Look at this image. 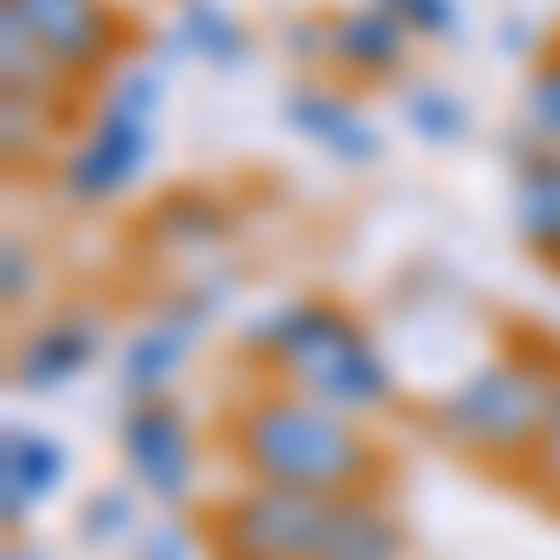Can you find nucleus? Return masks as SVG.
Wrapping results in <instances>:
<instances>
[{
  "label": "nucleus",
  "instance_id": "1",
  "mask_svg": "<svg viewBox=\"0 0 560 560\" xmlns=\"http://www.w3.org/2000/svg\"><path fill=\"white\" fill-rule=\"evenodd\" d=\"M240 456L261 486H284V493H345L351 478L366 471V433L351 427L337 404L300 396V404H261L247 433H240Z\"/></svg>",
  "mask_w": 560,
  "mask_h": 560
},
{
  "label": "nucleus",
  "instance_id": "2",
  "mask_svg": "<svg viewBox=\"0 0 560 560\" xmlns=\"http://www.w3.org/2000/svg\"><path fill=\"white\" fill-rule=\"evenodd\" d=\"M546 411H553V388L538 382L530 366L493 359V366H478L471 382L441 404V433H448L456 448L501 456V448H516V441H530V433L546 427Z\"/></svg>",
  "mask_w": 560,
  "mask_h": 560
},
{
  "label": "nucleus",
  "instance_id": "3",
  "mask_svg": "<svg viewBox=\"0 0 560 560\" xmlns=\"http://www.w3.org/2000/svg\"><path fill=\"white\" fill-rule=\"evenodd\" d=\"M142 90H150V83H142ZM142 90H135V97H142ZM135 97H120V105L97 120V142L68 165L75 195H113V187H128V179L142 173V158H150V120L135 113Z\"/></svg>",
  "mask_w": 560,
  "mask_h": 560
},
{
  "label": "nucleus",
  "instance_id": "4",
  "mask_svg": "<svg viewBox=\"0 0 560 560\" xmlns=\"http://www.w3.org/2000/svg\"><path fill=\"white\" fill-rule=\"evenodd\" d=\"M128 464L142 471V486H158V493H187V471H195L187 419L165 411V404H142V411L128 419Z\"/></svg>",
  "mask_w": 560,
  "mask_h": 560
},
{
  "label": "nucleus",
  "instance_id": "5",
  "mask_svg": "<svg viewBox=\"0 0 560 560\" xmlns=\"http://www.w3.org/2000/svg\"><path fill=\"white\" fill-rule=\"evenodd\" d=\"M8 15H23V23H31V45H45L60 68H90L97 45H105L97 0H15Z\"/></svg>",
  "mask_w": 560,
  "mask_h": 560
},
{
  "label": "nucleus",
  "instance_id": "6",
  "mask_svg": "<svg viewBox=\"0 0 560 560\" xmlns=\"http://www.w3.org/2000/svg\"><path fill=\"white\" fill-rule=\"evenodd\" d=\"M90 351H97V329H83V322H60V329H38V337L23 345V366H15V374H23L31 388H52V382H68Z\"/></svg>",
  "mask_w": 560,
  "mask_h": 560
},
{
  "label": "nucleus",
  "instance_id": "7",
  "mask_svg": "<svg viewBox=\"0 0 560 560\" xmlns=\"http://www.w3.org/2000/svg\"><path fill=\"white\" fill-rule=\"evenodd\" d=\"M60 478V448L45 433H8V516H23V501H45Z\"/></svg>",
  "mask_w": 560,
  "mask_h": 560
},
{
  "label": "nucleus",
  "instance_id": "8",
  "mask_svg": "<svg viewBox=\"0 0 560 560\" xmlns=\"http://www.w3.org/2000/svg\"><path fill=\"white\" fill-rule=\"evenodd\" d=\"M516 224L538 247H560V165H530L516 179Z\"/></svg>",
  "mask_w": 560,
  "mask_h": 560
},
{
  "label": "nucleus",
  "instance_id": "9",
  "mask_svg": "<svg viewBox=\"0 0 560 560\" xmlns=\"http://www.w3.org/2000/svg\"><path fill=\"white\" fill-rule=\"evenodd\" d=\"M351 68H396V45H404V23L388 15V8H366V15H351L345 31H337Z\"/></svg>",
  "mask_w": 560,
  "mask_h": 560
},
{
  "label": "nucleus",
  "instance_id": "10",
  "mask_svg": "<svg viewBox=\"0 0 560 560\" xmlns=\"http://www.w3.org/2000/svg\"><path fill=\"white\" fill-rule=\"evenodd\" d=\"M179 337H187V322L158 329V337H142V345L128 351V388H158V382H165V374L179 366Z\"/></svg>",
  "mask_w": 560,
  "mask_h": 560
},
{
  "label": "nucleus",
  "instance_id": "11",
  "mask_svg": "<svg viewBox=\"0 0 560 560\" xmlns=\"http://www.w3.org/2000/svg\"><path fill=\"white\" fill-rule=\"evenodd\" d=\"M292 113H300V128L306 135H322V142H345V158H366V150H374V135H351L345 120V105H329V97H300V105H292Z\"/></svg>",
  "mask_w": 560,
  "mask_h": 560
},
{
  "label": "nucleus",
  "instance_id": "12",
  "mask_svg": "<svg viewBox=\"0 0 560 560\" xmlns=\"http://www.w3.org/2000/svg\"><path fill=\"white\" fill-rule=\"evenodd\" d=\"M530 120H538V135H553V142H560V68L538 75V90H530Z\"/></svg>",
  "mask_w": 560,
  "mask_h": 560
},
{
  "label": "nucleus",
  "instance_id": "13",
  "mask_svg": "<svg viewBox=\"0 0 560 560\" xmlns=\"http://www.w3.org/2000/svg\"><path fill=\"white\" fill-rule=\"evenodd\" d=\"M396 23H419V31H448L456 23V8H441V0H382Z\"/></svg>",
  "mask_w": 560,
  "mask_h": 560
},
{
  "label": "nucleus",
  "instance_id": "14",
  "mask_svg": "<svg viewBox=\"0 0 560 560\" xmlns=\"http://www.w3.org/2000/svg\"><path fill=\"white\" fill-rule=\"evenodd\" d=\"M419 128H427V135H456L464 120H456V105H441V97H419Z\"/></svg>",
  "mask_w": 560,
  "mask_h": 560
},
{
  "label": "nucleus",
  "instance_id": "15",
  "mask_svg": "<svg viewBox=\"0 0 560 560\" xmlns=\"http://www.w3.org/2000/svg\"><path fill=\"white\" fill-rule=\"evenodd\" d=\"M546 464H553V478H560V396H553V411H546Z\"/></svg>",
  "mask_w": 560,
  "mask_h": 560
}]
</instances>
